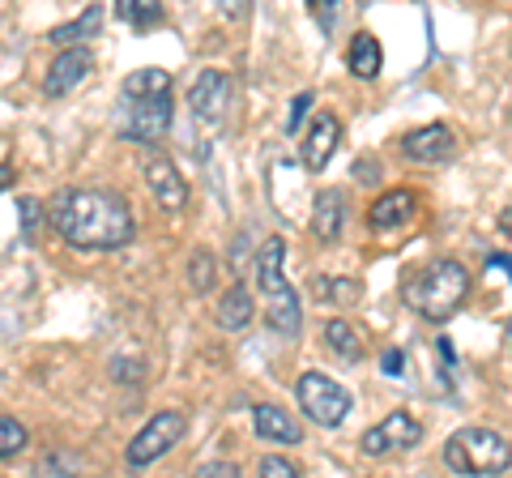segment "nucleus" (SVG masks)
<instances>
[{
	"instance_id": "nucleus-1",
	"label": "nucleus",
	"mask_w": 512,
	"mask_h": 478,
	"mask_svg": "<svg viewBox=\"0 0 512 478\" xmlns=\"http://www.w3.org/2000/svg\"><path fill=\"white\" fill-rule=\"evenodd\" d=\"M47 218H52L64 244L82 252H116L133 244L137 235L133 210L111 188H64V193L52 197Z\"/></svg>"
},
{
	"instance_id": "nucleus-2",
	"label": "nucleus",
	"mask_w": 512,
	"mask_h": 478,
	"mask_svg": "<svg viewBox=\"0 0 512 478\" xmlns=\"http://www.w3.org/2000/svg\"><path fill=\"white\" fill-rule=\"evenodd\" d=\"M470 295V269L453 261V257H440V261H427L423 269L402 282V299L410 312H419L423 321H448L453 312H461Z\"/></svg>"
},
{
	"instance_id": "nucleus-3",
	"label": "nucleus",
	"mask_w": 512,
	"mask_h": 478,
	"mask_svg": "<svg viewBox=\"0 0 512 478\" xmlns=\"http://www.w3.org/2000/svg\"><path fill=\"white\" fill-rule=\"evenodd\" d=\"M286 265V239L282 235H269L261 248H256V286L265 295V316L282 338H295L299 325H303V312H299V295L295 286L286 282L282 274Z\"/></svg>"
},
{
	"instance_id": "nucleus-4",
	"label": "nucleus",
	"mask_w": 512,
	"mask_h": 478,
	"mask_svg": "<svg viewBox=\"0 0 512 478\" xmlns=\"http://www.w3.org/2000/svg\"><path fill=\"white\" fill-rule=\"evenodd\" d=\"M444 466L461 478H495L512 466V444L491 427H461L444 440Z\"/></svg>"
},
{
	"instance_id": "nucleus-5",
	"label": "nucleus",
	"mask_w": 512,
	"mask_h": 478,
	"mask_svg": "<svg viewBox=\"0 0 512 478\" xmlns=\"http://www.w3.org/2000/svg\"><path fill=\"white\" fill-rule=\"evenodd\" d=\"M295 397H299V410L320 427H342L350 406H355L350 389L338 385V380L325 376V372H303L299 385H295Z\"/></svg>"
},
{
	"instance_id": "nucleus-6",
	"label": "nucleus",
	"mask_w": 512,
	"mask_h": 478,
	"mask_svg": "<svg viewBox=\"0 0 512 478\" xmlns=\"http://www.w3.org/2000/svg\"><path fill=\"white\" fill-rule=\"evenodd\" d=\"M184 432H188V414H180V410H158L154 419L141 427V432L128 440V449H124V461L133 470H141V466H154L163 453H171L175 444L184 440Z\"/></svg>"
},
{
	"instance_id": "nucleus-7",
	"label": "nucleus",
	"mask_w": 512,
	"mask_h": 478,
	"mask_svg": "<svg viewBox=\"0 0 512 478\" xmlns=\"http://www.w3.org/2000/svg\"><path fill=\"white\" fill-rule=\"evenodd\" d=\"M171 129V94L158 99H120V137L137 146H154Z\"/></svg>"
},
{
	"instance_id": "nucleus-8",
	"label": "nucleus",
	"mask_w": 512,
	"mask_h": 478,
	"mask_svg": "<svg viewBox=\"0 0 512 478\" xmlns=\"http://www.w3.org/2000/svg\"><path fill=\"white\" fill-rule=\"evenodd\" d=\"M419 440H423V423L414 419L410 410H393V414H384L376 427H367V432L359 436V449L367 457H384V453H406Z\"/></svg>"
},
{
	"instance_id": "nucleus-9",
	"label": "nucleus",
	"mask_w": 512,
	"mask_h": 478,
	"mask_svg": "<svg viewBox=\"0 0 512 478\" xmlns=\"http://www.w3.org/2000/svg\"><path fill=\"white\" fill-rule=\"evenodd\" d=\"M141 171H146V184H150L154 201L163 205L167 214H180L188 205V184H184L180 167H175L163 150H146V158H141Z\"/></svg>"
},
{
	"instance_id": "nucleus-10",
	"label": "nucleus",
	"mask_w": 512,
	"mask_h": 478,
	"mask_svg": "<svg viewBox=\"0 0 512 478\" xmlns=\"http://www.w3.org/2000/svg\"><path fill=\"white\" fill-rule=\"evenodd\" d=\"M188 103L205 124H218L222 116H227V107H231V77L222 69H205L197 82H192Z\"/></svg>"
},
{
	"instance_id": "nucleus-11",
	"label": "nucleus",
	"mask_w": 512,
	"mask_h": 478,
	"mask_svg": "<svg viewBox=\"0 0 512 478\" xmlns=\"http://www.w3.org/2000/svg\"><path fill=\"white\" fill-rule=\"evenodd\" d=\"M402 154L410 163H448L457 154V137L448 124H427V129H414L402 137Z\"/></svg>"
},
{
	"instance_id": "nucleus-12",
	"label": "nucleus",
	"mask_w": 512,
	"mask_h": 478,
	"mask_svg": "<svg viewBox=\"0 0 512 478\" xmlns=\"http://www.w3.org/2000/svg\"><path fill=\"white\" fill-rule=\"evenodd\" d=\"M90 73H94V56H90V47H64V52L52 60V69H47V77H43V90L52 94V99H60V94H69L73 86H82Z\"/></svg>"
},
{
	"instance_id": "nucleus-13",
	"label": "nucleus",
	"mask_w": 512,
	"mask_h": 478,
	"mask_svg": "<svg viewBox=\"0 0 512 478\" xmlns=\"http://www.w3.org/2000/svg\"><path fill=\"white\" fill-rule=\"evenodd\" d=\"M338 141H342V120L333 111H320L308 129V141H303V167L308 171H325L329 158L338 154Z\"/></svg>"
},
{
	"instance_id": "nucleus-14",
	"label": "nucleus",
	"mask_w": 512,
	"mask_h": 478,
	"mask_svg": "<svg viewBox=\"0 0 512 478\" xmlns=\"http://www.w3.org/2000/svg\"><path fill=\"white\" fill-rule=\"evenodd\" d=\"M414 214H419V193H410V188H393V193H380L372 201L367 222H372V231H397V227H406Z\"/></svg>"
},
{
	"instance_id": "nucleus-15",
	"label": "nucleus",
	"mask_w": 512,
	"mask_h": 478,
	"mask_svg": "<svg viewBox=\"0 0 512 478\" xmlns=\"http://www.w3.org/2000/svg\"><path fill=\"white\" fill-rule=\"evenodd\" d=\"M346 227V193L342 188H325L316 197V214H312V231L320 244H338Z\"/></svg>"
},
{
	"instance_id": "nucleus-16",
	"label": "nucleus",
	"mask_w": 512,
	"mask_h": 478,
	"mask_svg": "<svg viewBox=\"0 0 512 478\" xmlns=\"http://www.w3.org/2000/svg\"><path fill=\"white\" fill-rule=\"evenodd\" d=\"M252 427H256V436H261V440L303 444V427H299L282 406H256V410H252Z\"/></svg>"
},
{
	"instance_id": "nucleus-17",
	"label": "nucleus",
	"mask_w": 512,
	"mask_h": 478,
	"mask_svg": "<svg viewBox=\"0 0 512 478\" xmlns=\"http://www.w3.org/2000/svg\"><path fill=\"white\" fill-rule=\"evenodd\" d=\"M252 316H256V304H252V295L244 291V286H231V291H222L218 308H214L218 329L239 333V329H248V325H252Z\"/></svg>"
},
{
	"instance_id": "nucleus-18",
	"label": "nucleus",
	"mask_w": 512,
	"mask_h": 478,
	"mask_svg": "<svg viewBox=\"0 0 512 478\" xmlns=\"http://www.w3.org/2000/svg\"><path fill=\"white\" fill-rule=\"evenodd\" d=\"M346 65L350 73L359 77V82H372V77H380V65H384V52L376 35H367V30H359L355 39H350V52H346Z\"/></svg>"
},
{
	"instance_id": "nucleus-19",
	"label": "nucleus",
	"mask_w": 512,
	"mask_h": 478,
	"mask_svg": "<svg viewBox=\"0 0 512 478\" xmlns=\"http://www.w3.org/2000/svg\"><path fill=\"white\" fill-rule=\"evenodd\" d=\"M158 94H171L167 69H137V73H128L120 86V99H158Z\"/></svg>"
},
{
	"instance_id": "nucleus-20",
	"label": "nucleus",
	"mask_w": 512,
	"mask_h": 478,
	"mask_svg": "<svg viewBox=\"0 0 512 478\" xmlns=\"http://www.w3.org/2000/svg\"><path fill=\"white\" fill-rule=\"evenodd\" d=\"M99 26H103V9H86V13H77L73 22H64V26H52V39L56 47H77L82 39H94L99 35Z\"/></svg>"
},
{
	"instance_id": "nucleus-21",
	"label": "nucleus",
	"mask_w": 512,
	"mask_h": 478,
	"mask_svg": "<svg viewBox=\"0 0 512 478\" xmlns=\"http://www.w3.org/2000/svg\"><path fill=\"white\" fill-rule=\"evenodd\" d=\"M325 346H329L342 363H359V359H363V338H359V329L350 325V321H342V316L325 325Z\"/></svg>"
},
{
	"instance_id": "nucleus-22",
	"label": "nucleus",
	"mask_w": 512,
	"mask_h": 478,
	"mask_svg": "<svg viewBox=\"0 0 512 478\" xmlns=\"http://www.w3.org/2000/svg\"><path fill=\"white\" fill-rule=\"evenodd\" d=\"M116 13H120V22H128L133 30H150L163 18V5H154V0H120Z\"/></svg>"
},
{
	"instance_id": "nucleus-23",
	"label": "nucleus",
	"mask_w": 512,
	"mask_h": 478,
	"mask_svg": "<svg viewBox=\"0 0 512 478\" xmlns=\"http://www.w3.org/2000/svg\"><path fill=\"white\" fill-rule=\"evenodd\" d=\"M312 291L320 295V299H329V304H355V299L363 295V286L355 282V278H316L312 282Z\"/></svg>"
},
{
	"instance_id": "nucleus-24",
	"label": "nucleus",
	"mask_w": 512,
	"mask_h": 478,
	"mask_svg": "<svg viewBox=\"0 0 512 478\" xmlns=\"http://www.w3.org/2000/svg\"><path fill=\"white\" fill-rule=\"evenodd\" d=\"M188 278H192V291H210L214 278H218V261L210 257V252H192V261H188Z\"/></svg>"
},
{
	"instance_id": "nucleus-25",
	"label": "nucleus",
	"mask_w": 512,
	"mask_h": 478,
	"mask_svg": "<svg viewBox=\"0 0 512 478\" xmlns=\"http://www.w3.org/2000/svg\"><path fill=\"white\" fill-rule=\"evenodd\" d=\"M26 427L18 423V419H9V414H0V461L5 457H13L18 449H26Z\"/></svg>"
},
{
	"instance_id": "nucleus-26",
	"label": "nucleus",
	"mask_w": 512,
	"mask_h": 478,
	"mask_svg": "<svg viewBox=\"0 0 512 478\" xmlns=\"http://www.w3.org/2000/svg\"><path fill=\"white\" fill-rule=\"evenodd\" d=\"M312 103H316V94H312V90L295 94L291 111H286V137H295V133H299V124H303V116H308V111H312Z\"/></svg>"
},
{
	"instance_id": "nucleus-27",
	"label": "nucleus",
	"mask_w": 512,
	"mask_h": 478,
	"mask_svg": "<svg viewBox=\"0 0 512 478\" xmlns=\"http://www.w3.org/2000/svg\"><path fill=\"white\" fill-rule=\"evenodd\" d=\"M261 478H299V470L286 457H261Z\"/></svg>"
},
{
	"instance_id": "nucleus-28",
	"label": "nucleus",
	"mask_w": 512,
	"mask_h": 478,
	"mask_svg": "<svg viewBox=\"0 0 512 478\" xmlns=\"http://www.w3.org/2000/svg\"><path fill=\"white\" fill-rule=\"evenodd\" d=\"M192 478H244V474H239L235 461H205V466Z\"/></svg>"
},
{
	"instance_id": "nucleus-29",
	"label": "nucleus",
	"mask_w": 512,
	"mask_h": 478,
	"mask_svg": "<svg viewBox=\"0 0 512 478\" xmlns=\"http://www.w3.org/2000/svg\"><path fill=\"white\" fill-rule=\"evenodd\" d=\"M380 372H384V376H402V372H406V350H402V346L384 350V359H380Z\"/></svg>"
},
{
	"instance_id": "nucleus-30",
	"label": "nucleus",
	"mask_w": 512,
	"mask_h": 478,
	"mask_svg": "<svg viewBox=\"0 0 512 478\" xmlns=\"http://www.w3.org/2000/svg\"><path fill=\"white\" fill-rule=\"evenodd\" d=\"M39 210L43 205L35 197H22V227H26V239H35V222H39Z\"/></svg>"
},
{
	"instance_id": "nucleus-31",
	"label": "nucleus",
	"mask_w": 512,
	"mask_h": 478,
	"mask_svg": "<svg viewBox=\"0 0 512 478\" xmlns=\"http://www.w3.org/2000/svg\"><path fill=\"white\" fill-rule=\"evenodd\" d=\"M487 274H504L512 282V257H487Z\"/></svg>"
},
{
	"instance_id": "nucleus-32",
	"label": "nucleus",
	"mask_w": 512,
	"mask_h": 478,
	"mask_svg": "<svg viewBox=\"0 0 512 478\" xmlns=\"http://www.w3.org/2000/svg\"><path fill=\"white\" fill-rule=\"evenodd\" d=\"M333 13H338V9H333V5H325V9H320V5H316V18H320V26H325V30L333 26Z\"/></svg>"
},
{
	"instance_id": "nucleus-33",
	"label": "nucleus",
	"mask_w": 512,
	"mask_h": 478,
	"mask_svg": "<svg viewBox=\"0 0 512 478\" xmlns=\"http://www.w3.org/2000/svg\"><path fill=\"white\" fill-rule=\"evenodd\" d=\"M9 184H13V167H5V163H0V193H5Z\"/></svg>"
}]
</instances>
